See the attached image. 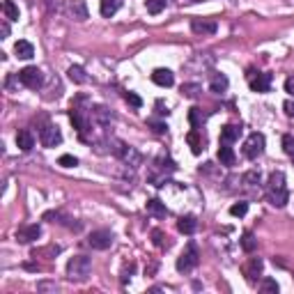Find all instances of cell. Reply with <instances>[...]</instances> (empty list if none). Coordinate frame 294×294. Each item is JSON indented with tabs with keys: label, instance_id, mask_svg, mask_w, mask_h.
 Listing matches in <instances>:
<instances>
[{
	"label": "cell",
	"instance_id": "6da1fadb",
	"mask_svg": "<svg viewBox=\"0 0 294 294\" xmlns=\"http://www.w3.org/2000/svg\"><path fill=\"white\" fill-rule=\"evenodd\" d=\"M269 200L274 207H285L287 205V188H285V173L276 170L269 177Z\"/></svg>",
	"mask_w": 294,
	"mask_h": 294
},
{
	"label": "cell",
	"instance_id": "7a4b0ae2",
	"mask_svg": "<svg viewBox=\"0 0 294 294\" xmlns=\"http://www.w3.org/2000/svg\"><path fill=\"white\" fill-rule=\"evenodd\" d=\"M92 274V260L87 255H76L67 262V276L69 280H76V283H85Z\"/></svg>",
	"mask_w": 294,
	"mask_h": 294
},
{
	"label": "cell",
	"instance_id": "3957f363",
	"mask_svg": "<svg viewBox=\"0 0 294 294\" xmlns=\"http://www.w3.org/2000/svg\"><path fill=\"white\" fill-rule=\"evenodd\" d=\"M265 136L262 134H251L246 138V143H244V156H246V159H251V161H255L257 156H262V152H265Z\"/></svg>",
	"mask_w": 294,
	"mask_h": 294
},
{
	"label": "cell",
	"instance_id": "277c9868",
	"mask_svg": "<svg viewBox=\"0 0 294 294\" xmlns=\"http://www.w3.org/2000/svg\"><path fill=\"white\" fill-rule=\"evenodd\" d=\"M198 248L193 246V244H188L186 251L182 253V255L177 257V271H182V274H188L191 269H195L198 267Z\"/></svg>",
	"mask_w": 294,
	"mask_h": 294
},
{
	"label": "cell",
	"instance_id": "5b68a950",
	"mask_svg": "<svg viewBox=\"0 0 294 294\" xmlns=\"http://www.w3.org/2000/svg\"><path fill=\"white\" fill-rule=\"evenodd\" d=\"M19 81L23 83L25 87H30V90H37V87H42L44 76H42V72H39L37 67H23L19 72Z\"/></svg>",
	"mask_w": 294,
	"mask_h": 294
},
{
	"label": "cell",
	"instance_id": "8992f818",
	"mask_svg": "<svg viewBox=\"0 0 294 294\" xmlns=\"http://www.w3.org/2000/svg\"><path fill=\"white\" fill-rule=\"evenodd\" d=\"M87 244H90L94 251H106V248L113 246V232H108V230H94L90 237H87Z\"/></svg>",
	"mask_w": 294,
	"mask_h": 294
},
{
	"label": "cell",
	"instance_id": "52a82bcc",
	"mask_svg": "<svg viewBox=\"0 0 294 294\" xmlns=\"http://www.w3.org/2000/svg\"><path fill=\"white\" fill-rule=\"evenodd\" d=\"M39 140H42L44 147H55V145L62 143V134L55 124H46L42 131H39Z\"/></svg>",
	"mask_w": 294,
	"mask_h": 294
},
{
	"label": "cell",
	"instance_id": "ba28073f",
	"mask_svg": "<svg viewBox=\"0 0 294 294\" xmlns=\"http://www.w3.org/2000/svg\"><path fill=\"white\" fill-rule=\"evenodd\" d=\"M248 85L253 92H269L271 87V74H260V72H248Z\"/></svg>",
	"mask_w": 294,
	"mask_h": 294
},
{
	"label": "cell",
	"instance_id": "9c48e42d",
	"mask_svg": "<svg viewBox=\"0 0 294 294\" xmlns=\"http://www.w3.org/2000/svg\"><path fill=\"white\" fill-rule=\"evenodd\" d=\"M218 28V23L214 19H193L191 21V30L195 35H214Z\"/></svg>",
	"mask_w": 294,
	"mask_h": 294
},
{
	"label": "cell",
	"instance_id": "30bf717a",
	"mask_svg": "<svg viewBox=\"0 0 294 294\" xmlns=\"http://www.w3.org/2000/svg\"><path fill=\"white\" fill-rule=\"evenodd\" d=\"M39 235H42V227H39L37 223H32V225L19 227V232H16V239H19L21 244H30V241L39 239Z\"/></svg>",
	"mask_w": 294,
	"mask_h": 294
},
{
	"label": "cell",
	"instance_id": "8fae6325",
	"mask_svg": "<svg viewBox=\"0 0 294 294\" xmlns=\"http://www.w3.org/2000/svg\"><path fill=\"white\" fill-rule=\"evenodd\" d=\"M69 117H72V124H74V129L78 131V134L85 138V134H87V129H90V120H87L85 115H83V111H78V108H74L72 113H69Z\"/></svg>",
	"mask_w": 294,
	"mask_h": 294
},
{
	"label": "cell",
	"instance_id": "7c38bea8",
	"mask_svg": "<svg viewBox=\"0 0 294 294\" xmlns=\"http://www.w3.org/2000/svg\"><path fill=\"white\" fill-rule=\"evenodd\" d=\"M67 10H69V14H72V19H76V21H85V19H87V5H85V0H69V3H67Z\"/></svg>",
	"mask_w": 294,
	"mask_h": 294
},
{
	"label": "cell",
	"instance_id": "4fadbf2b",
	"mask_svg": "<svg viewBox=\"0 0 294 294\" xmlns=\"http://www.w3.org/2000/svg\"><path fill=\"white\" fill-rule=\"evenodd\" d=\"M152 81L161 87H173L175 74L170 72V69H154V72H152Z\"/></svg>",
	"mask_w": 294,
	"mask_h": 294
},
{
	"label": "cell",
	"instance_id": "5bb4252c",
	"mask_svg": "<svg viewBox=\"0 0 294 294\" xmlns=\"http://www.w3.org/2000/svg\"><path fill=\"white\" fill-rule=\"evenodd\" d=\"M262 260L260 257H251V260L244 265V276H246L248 280H255V278H260V274H262Z\"/></svg>",
	"mask_w": 294,
	"mask_h": 294
},
{
	"label": "cell",
	"instance_id": "9a60e30c",
	"mask_svg": "<svg viewBox=\"0 0 294 294\" xmlns=\"http://www.w3.org/2000/svg\"><path fill=\"white\" fill-rule=\"evenodd\" d=\"M16 145H19L21 152H30V150H32V147H35V136H32V131H28V129L19 131V134H16Z\"/></svg>",
	"mask_w": 294,
	"mask_h": 294
},
{
	"label": "cell",
	"instance_id": "2e32d148",
	"mask_svg": "<svg viewBox=\"0 0 294 294\" xmlns=\"http://www.w3.org/2000/svg\"><path fill=\"white\" fill-rule=\"evenodd\" d=\"M14 53L19 55L21 60H30L35 55V46L30 42H25V39H19V42L14 44Z\"/></svg>",
	"mask_w": 294,
	"mask_h": 294
},
{
	"label": "cell",
	"instance_id": "e0dca14e",
	"mask_svg": "<svg viewBox=\"0 0 294 294\" xmlns=\"http://www.w3.org/2000/svg\"><path fill=\"white\" fill-rule=\"evenodd\" d=\"M218 161H221L223 166H235L237 154H235V150L230 147V143H223L221 147H218Z\"/></svg>",
	"mask_w": 294,
	"mask_h": 294
},
{
	"label": "cell",
	"instance_id": "ac0fdd59",
	"mask_svg": "<svg viewBox=\"0 0 294 294\" xmlns=\"http://www.w3.org/2000/svg\"><path fill=\"white\" fill-rule=\"evenodd\" d=\"M239 136H241V126L225 124L221 129V143H235V140H239Z\"/></svg>",
	"mask_w": 294,
	"mask_h": 294
},
{
	"label": "cell",
	"instance_id": "d6986e66",
	"mask_svg": "<svg viewBox=\"0 0 294 294\" xmlns=\"http://www.w3.org/2000/svg\"><path fill=\"white\" fill-rule=\"evenodd\" d=\"M177 230L182 232V235H193V232L198 230V221H195V216H182L177 221Z\"/></svg>",
	"mask_w": 294,
	"mask_h": 294
},
{
	"label": "cell",
	"instance_id": "ffe728a7",
	"mask_svg": "<svg viewBox=\"0 0 294 294\" xmlns=\"http://www.w3.org/2000/svg\"><path fill=\"white\" fill-rule=\"evenodd\" d=\"M147 214H152V216H156V218H164L166 214H168V209H166V203H161L159 198L147 200Z\"/></svg>",
	"mask_w": 294,
	"mask_h": 294
},
{
	"label": "cell",
	"instance_id": "44dd1931",
	"mask_svg": "<svg viewBox=\"0 0 294 294\" xmlns=\"http://www.w3.org/2000/svg\"><path fill=\"white\" fill-rule=\"evenodd\" d=\"M120 7H122V0H102L99 12H102V16L111 19L113 14H117V10H120Z\"/></svg>",
	"mask_w": 294,
	"mask_h": 294
},
{
	"label": "cell",
	"instance_id": "7402d4cb",
	"mask_svg": "<svg viewBox=\"0 0 294 294\" xmlns=\"http://www.w3.org/2000/svg\"><path fill=\"white\" fill-rule=\"evenodd\" d=\"M227 85H230V81H227V76H223V74H214V76H212V83H209L212 92H216V94L225 92Z\"/></svg>",
	"mask_w": 294,
	"mask_h": 294
},
{
	"label": "cell",
	"instance_id": "603a6c76",
	"mask_svg": "<svg viewBox=\"0 0 294 294\" xmlns=\"http://www.w3.org/2000/svg\"><path fill=\"white\" fill-rule=\"evenodd\" d=\"M92 117H94L96 122H102V124H108V122L113 120V113L108 111V108H104V106H94V111H92Z\"/></svg>",
	"mask_w": 294,
	"mask_h": 294
},
{
	"label": "cell",
	"instance_id": "cb8c5ba5",
	"mask_svg": "<svg viewBox=\"0 0 294 294\" xmlns=\"http://www.w3.org/2000/svg\"><path fill=\"white\" fill-rule=\"evenodd\" d=\"M3 12H5L7 21H19V7L14 5V0H5L3 3Z\"/></svg>",
	"mask_w": 294,
	"mask_h": 294
},
{
	"label": "cell",
	"instance_id": "d4e9b609",
	"mask_svg": "<svg viewBox=\"0 0 294 294\" xmlns=\"http://www.w3.org/2000/svg\"><path fill=\"white\" fill-rule=\"evenodd\" d=\"M241 248L246 253H253L257 248V239L253 237V232H244V237H241Z\"/></svg>",
	"mask_w": 294,
	"mask_h": 294
},
{
	"label": "cell",
	"instance_id": "484cf974",
	"mask_svg": "<svg viewBox=\"0 0 294 294\" xmlns=\"http://www.w3.org/2000/svg\"><path fill=\"white\" fill-rule=\"evenodd\" d=\"M69 78H72L74 83H85L87 81V76H85V69L83 67H78V64H74V67H69Z\"/></svg>",
	"mask_w": 294,
	"mask_h": 294
},
{
	"label": "cell",
	"instance_id": "4316f807",
	"mask_svg": "<svg viewBox=\"0 0 294 294\" xmlns=\"http://www.w3.org/2000/svg\"><path fill=\"white\" fill-rule=\"evenodd\" d=\"M186 140H188V145H191V150H193V154H200V136H198V129H193L191 134L186 136Z\"/></svg>",
	"mask_w": 294,
	"mask_h": 294
},
{
	"label": "cell",
	"instance_id": "83f0119b",
	"mask_svg": "<svg viewBox=\"0 0 294 294\" xmlns=\"http://www.w3.org/2000/svg\"><path fill=\"white\" fill-rule=\"evenodd\" d=\"M166 10V0H147V12L150 14H161Z\"/></svg>",
	"mask_w": 294,
	"mask_h": 294
},
{
	"label": "cell",
	"instance_id": "f1b7e54d",
	"mask_svg": "<svg viewBox=\"0 0 294 294\" xmlns=\"http://www.w3.org/2000/svg\"><path fill=\"white\" fill-rule=\"evenodd\" d=\"M168 237L164 235V230H152V241H154V246H159V248H164V246H170L168 241Z\"/></svg>",
	"mask_w": 294,
	"mask_h": 294
},
{
	"label": "cell",
	"instance_id": "f546056e",
	"mask_svg": "<svg viewBox=\"0 0 294 294\" xmlns=\"http://www.w3.org/2000/svg\"><path fill=\"white\" fill-rule=\"evenodd\" d=\"M248 212V203H244V200H241V203H235V205H232V207H230V214H232V216H244V214H246Z\"/></svg>",
	"mask_w": 294,
	"mask_h": 294
},
{
	"label": "cell",
	"instance_id": "4dcf8cb0",
	"mask_svg": "<svg viewBox=\"0 0 294 294\" xmlns=\"http://www.w3.org/2000/svg\"><path fill=\"white\" fill-rule=\"evenodd\" d=\"M188 120H191L193 126H200V122L205 120L203 111H200V108H191V113H188Z\"/></svg>",
	"mask_w": 294,
	"mask_h": 294
},
{
	"label": "cell",
	"instance_id": "1f68e13d",
	"mask_svg": "<svg viewBox=\"0 0 294 294\" xmlns=\"http://www.w3.org/2000/svg\"><path fill=\"white\" fill-rule=\"evenodd\" d=\"M58 164L62 166V168H74V166H78V159H76V156H72V154H62L58 159Z\"/></svg>",
	"mask_w": 294,
	"mask_h": 294
},
{
	"label": "cell",
	"instance_id": "d6a6232c",
	"mask_svg": "<svg viewBox=\"0 0 294 294\" xmlns=\"http://www.w3.org/2000/svg\"><path fill=\"white\" fill-rule=\"evenodd\" d=\"M260 287H262V292H274V294L278 292V283H276L274 278H265Z\"/></svg>",
	"mask_w": 294,
	"mask_h": 294
},
{
	"label": "cell",
	"instance_id": "836d02e7",
	"mask_svg": "<svg viewBox=\"0 0 294 294\" xmlns=\"http://www.w3.org/2000/svg\"><path fill=\"white\" fill-rule=\"evenodd\" d=\"M283 150L287 156H294V138L292 136H283Z\"/></svg>",
	"mask_w": 294,
	"mask_h": 294
},
{
	"label": "cell",
	"instance_id": "e575fe53",
	"mask_svg": "<svg viewBox=\"0 0 294 294\" xmlns=\"http://www.w3.org/2000/svg\"><path fill=\"white\" fill-rule=\"evenodd\" d=\"M124 99H126V102H129L134 108H140V106H143V99H140L138 94H134V92H126Z\"/></svg>",
	"mask_w": 294,
	"mask_h": 294
},
{
	"label": "cell",
	"instance_id": "d590c367",
	"mask_svg": "<svg viewBox=\"0 0 294 294\" xmlns=\"http://www.w3.org/2000/svg\"><path fill=\"white\" fill-rule=\"evenodd\" d=\"M147 124H150L152 131H156V134H166V129H168V126H166V122H156V120H150Z\"/></svg>",
	"mask_w": 294,
	"mask_h": 294
},
{
	"label": "cell",
	"instance_id": "8d00e7d4",
	"mask_svg": "<svg viewBox=\"0 0 294 294\" xmlns=\"http://www.w3.org/2000/svg\"><path fill=\"white\" fill-rule=\"evenodd\" d=\"M198 90L200 85H182V94L186 96H198Z\"/></svg>",
	"mask_w": 294,
	"mask_h": 294
},
{
	"label": "cell",
	"instance_id": "74e56055",
	"mask_svg": "<svg viewBox=\"0 0 294 294\" xmlns=\"http://www.w3.org/2000/svg\"><path fill=\"white\" fill-rule=\"evenodd\" d=\"M244 182H246V184H257V182H260V173H255V170H253V173H246V175H244Z\"/></svg>",
	"mask_w": 294,
	"mask_h": 294
},
{
	"label": "cell",
	"instance_id": "f35d334b",
	"mask_svg": "<svg viewBox=\"0 0 294 294\" xmlns=\"http://www.w3.org/2000/svg\"><path fill=\"white\" fill-rule=\"evenodd\" d=\"M283 108H285V113H287L289 117H294V102H292V99H289V102H285Z\"/></svg>",
	"mask_w": 294,
	"mask_h": 294
},
{
	"label": "cell",
	"instance_id": "ab89813d",
	"mask_svg": "<svg viewBox=\"0 0 294 294\" xmlns=\"http://www.w3.org/2000/svg\"><path fill=\"white\" fill-rule=\"evenodd\" d=\"M285 90H287L289 94H294V78H287V81H285Z\"/></svg>",
	"mask_w": 294,
	"mask_h": 294
},
{
	"label": "cell",
	"instance_id": "60d3db41",
	"mask_svg": "<svg viewBox=\"0 0 294 294\" xmlns=\"http://www.w3.org/2000/svg\"><path fill=\"white\" fill-rule=\"evenodd\" d=\"M0 32H3V39H5L7 35H10V25H7V23H3V28H0Z\"/></svg>",
	"mask_w": 294,
	"mask_h": 294
}]
</instances>
